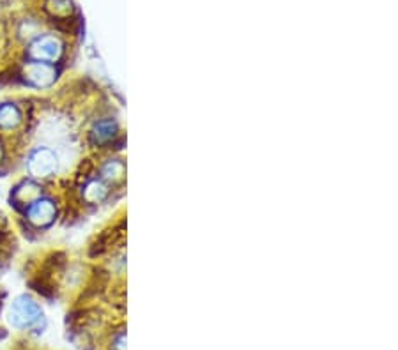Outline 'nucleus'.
<instances>
[{
  "label": "nucleus",
  "mask_w": 398,
  "mask_h": 350,
  "mask_svg": "<svg viewBox=\"0 0 398 350\" xmlns=\"http://www.w3.org/2000/svg\"><path fill=\"white\" fill-rule=\"evenodd\" d=\"M41 317V308L34 299L20 295L11 302L9 308V322L16 329H27L34 326Z\"/></svg>",
  "instance_id": "nucleus-1"
},
{
  "label": "nucleus",
  "mask_w": 398,
  "mask_h": 350,
  "mask_svg": "<svg viewBox=\"0 0 398 350\" xmlns=\"http://www.w3.org/2000/svg\"><path fill=\"white\" fill-rule=\"evenodd\" d=\"M29 172L34 177H50L59 168V158H57L55 150L48 149V147H38L32 150L29 156Z\"/></svg>",
  "instance_id": "nucleus-2"
},
{
  "label": "nucleus",
  "mask_w": 398,
  "mask_h": 350,
  "mask_svg": "<svg viewBox=\"0 0 398 350\" xmlns=\"http://www.w3.org/2000/svg\"><path fill=\"white\" fill-rule=\"evenodd\" d=\"M62 43L53 36H41L30 45L29 55L32 57L36 62H46L52 64L60 59L62 55Z\"/></svg>",
  "instance_id": "nucleus-3"
},
{
  "label": "nucleus",
  "mask_w": 398,
  "mask_h": 350,
  "mask_svg": "<svg viewBox=\"0 0 398 350\" xmlns=\"http://www.w3.org/2000/svg\"><path fill=\"white\" fill-rule=\"evenodd\" d=\"M23 76L36 89H46L57 80V71L55 67L46 62H30L27 64Z\"/></svg>",
  "instance_id": "nucleus-4"
},
{
  "label": "nucleus",
  "mask_w": 398,
  "mask_h": 350,
  "mask_svg": "<svg viewBox=\"0 0 398 350\" xmlns=\"http://www.w3.org/2000/svg\"><path fill=\"white\" fill-rule=\"evenodd\" d=\"M55 216L57 207L50 198L39 197L38 200H34L29 205V211H27V218L36 227H48V225H52L55 221Z\"/></svg>",
  "instance_id": "nucleus-5"
},
{
  "label": "nucleus",
  "mask_w": 398,
  "mask_h": 350,
  "mask_svg": "<svg viewBox=\"0 0 398 350\" xmlns=\"http://www.w3.org/2000/svg\"><path fill=\"white\" fill-rule=\"evenodd\" d=\"M22 124V112L15 103L0 104V130H15Z\"/></svg>",
  "instance_id": "nucleus-6"
},
{
  "label": "nucleus",
  "mask_w": 398,
  "mask_h": 350,
  "mask_svg": "<svg viewBox=\"0 0 398 350\" xmlns=\"http://www.w3.org/2000/svg\"><path fill=\"white\" fill-rule=\"evenodd\" d=\"M116 134H117L116 120L104 119V120H100V122H96V126H94L92 140H94V144H97V146H103V144L110 142Z\"/></svg>",
  "instance_id": "nucleus-7"
},
{
  "label": "nucleus",
  "mask_w": 398,
  "mask_h": 350,
  "mask_svg": "<svg viewBox=\"0 0 398 350\" xmlns=\"http://www.w3.org/2000/svg\"><path fill=\"white\" fill-rule=\"evenodd\" d=\"M107 186L101 181H90L85 188H83V198L90 204H97V202L107 198Z\"/></svg>",
  "instance_id": "nucleus-8"
},
{
  "label": "nucleus",
  "mask_w": 398,
  "mask_h": 350,
  "mask_svg": "<svg viewBox=\"0 0 398 350\" xmlns=\"http://www.w3.org/2000/svg\"><path fill=\"white\" fill-rule=\"evenodd\" d=\"M15 197L18 198V202H22V204L30 205L34 200H38V198L41 197V191H39V188L34 183H23L22 186L16 190Z\"/></svg>",
  "instance_id": "nucleus-9"
},
{
  "label": "nucleus",
  "mask_w": 398,
  "mask_h": 350,
  "mask_svg": "<svg viewBox=\"0 0 398 350\" xmlns=\"http://www.w3.org/2000/svg\"><path fill=\"white\" fill-rule=\"evenodd\" d=\"M124 175V164L121 161H108L103 167V177L108 181H119Z\"/></svg>",
  "instance_id": "nucleus-10"
},
{
  "label": "nucleus",
  "mask_w": 398,
  "mask_h": 350,
  "mask_svg": "<svg viewBox=\"0 0 398 350\" xmlns=\"http://www.w3.org/2000/svg\"><path fill=\"white\" fill-rule=\"evenodd\" d=\"M0 160H2V146H0Z\"/></svg>",
  "instance_id": "nucleus-11"
}]
</instances>
